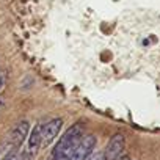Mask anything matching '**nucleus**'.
<instances>
[{"label":"nucleus","instance_id":"1","mask_svg":"<svg viewBox=\"0 0 160 160\" xmlns=\"http://www.w3.org/2000/svg\"><path fill=\"white\" fill-rule=\"evenodd\" d=\"M82 137H83L82 124H75L71 129H68L64 135L61 137V140L52 149V154L47 160H69L71 154L74 152L75 146L82 140Z\"/></svg>","mask_w":160,"mask_h":160},{"label":"nucleus","instance_id":"2","mask_svg":"<svg viewBox=\"0 0 160 160\" xmlns=\"http://www.w3.org/2000/svg\"><path fill=\"white\" fill-rule=\"evenodd\" d=\"M28 129H30L28 121H21L19 124H16L13 127V130L8 133V137L3 143V148L8 149V151L13 149V148H19L24 143V140L28 137Z\"/></svg>","mask_w":160,"mask_h":160},{"label":"nucleus","instance_id":"3","mask_svg":"<svg viewBox=\"0 0 160 160\" xmlns=\"http://www.w3.org/2000/svg\"><path fill=\"white\" fill-rule=\"evenodd\" d=\"M94 146H96V137L94 135H83L82 140L78 141V144L75 146L74 152L71 154L69 160H87L91 155Z\"/></svg>","mask_w":160,"mask_h":160},{"label":"nucleus","instance_id":"4","mask_svg":"<svg viewBox=\"0 0 160 160\" xmlns=\"http://www.w3.org/2000/svg\"><path fill=\"white\" fill-rule=\"evenodd\" d=\"M61 127H63V119L61 118H55V119L42 124V129H41V146H49L57 138V135L60 133Z\"/></svg>","mask_w":160,"mask_h":160},{"label":"nucleus","instance_id":"5","mask_svg":"<svg viewBox=\"0 0 160 160\" xmlns=\"http://www.w3.org/2000/svg\"><path fill=\"white\" fill-rule=\"evenodd\" d=\"M122 149H124V137L121 133L113 135L112 140L108 141L107 148H105V152H104L105 160H116L121 155Z\"/></svg>","mask_w":160,"mask_h":160},{"label":"nucleus","instance_id":"6","mask_svg":"<svg viewBox=\"0 0 160 160\" xmlns=\"http://www.w3.org/2000/svg\"><path fill=\"white\" fill-rule=\"evenodd\" d=\"M41 129L42 124H38L36 127H33L32 133L28 135V146H27V154L32 157H35L38 154V149L41 148Z\"/></svg>","mask_w":160,"mask_h":160},{"label":"nucleus","instance_id":"7","mask_svg":"<svg viewBox=\"0 0 160 160\" xmlns=\"http://www.w3.org/2000/svg\"><path fill=\"white\" fill-rule=\"evenodd\" d=\"M2 87H3V75L0 72V90H2Z\"/></svg>","mask_w":160,"mask_h":160},{"label":"nucleus","instance_id":"8","mask_svg":"<svg viewBox=\"0 0 160 160\" xmlns=\"http://www.w3.org/2000/svg\"><path fill=\"white\" fill-rule=\"evenodd\" d=\"M7 160H18V157H16V155H11V157H8Z\"/></svg>","mask_w":160,"mask_h":160},{"label":"nucleus","instance_id":"9","mask_svg":"<svg viewBox=\"0 0 160 160\" xmlns=\"http://www.w3.org/2000/svg\"><path fill=\"white\" fill-rule=\"evenodd\" d=\"M0 108H2V101H0Z\"/></svg>","mask_w":160,"mask_h":160}]
</instances>
